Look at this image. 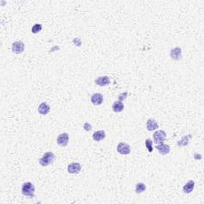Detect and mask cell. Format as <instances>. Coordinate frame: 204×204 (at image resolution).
Returning <instances> with one entry per match:
<instances>
[{
	"label": "cell",
	"instance_id": "1",
	"mask_svg": "<svg viewBox=\"0 0 204 204\" xmlns=\"http://www.w3.org/2000/svg\"><path fill=\"white\" fill-rule=\"evenodd\" d=\"M22 194L24 196L33 198L35 197V186L30 182L23 183L22 186Z\"/></svg>",
	"mask_w": 204,
	"mask_h": 204
},
{
	"label": "cell",
	"instance_id": "2",
	"mask_svg": "<svg viewBox=\"0 0 204 204\" xmlns=\"http://www.w3.org/2000/svg\"><path fill=\"white\" fill-rule=\"evenodd\" d=\"M55 155L52 151H46L43 156L39 160V164L42 167H46L54 161Z\"/></svg>",
	"mask_w": 204,
	"mask_h": 204
},
{
	"label": "cell",
	"instance_id": "3",
	"mask_svg": "<svg viewBox=\"0 0 204 204\" xmlns=\"http://www.w3.org/2000/svg\"><path fill=\"white\" fill-rule=\"evenodd\" d=\"M167 138V133L164 130H158L153 134V140L156 144L164 143Z\"/></svg>",
	"mask_w": 204,
	"mask_h": 204
},
{
	"label": "cell",
	"instance_id": "4",
	"mask_svg": "<svg viewBox=\"0 0 204 204\" xmlns=\"http://www.w3.org/2000/svg\"><path fill=\"white\" fill-rule=\"evenodd\" d=\"M116 151L122 155H129L131 153V147L125 142H120L116 147Z\"/></svg>",
	"mask_w": 204,
	"mask_h": 204
},
{
	"label": "cell",
	"instance_id": "5",
	"mask_svg": "<svg viewBox=\"0 0 204 204\" xmlns=\"http://www.w3.org/2000/svg\"><path fill=\"white\" fill-rule=\"evenodd\" d=\"M25 49V44L24 42L22 41H16V42H13L12 46H11V49L14 54H22L24 51Z\"/></svg>",
	"mask_w": 204,
	"mask_h": 204
},
{
	"label": "cell",
	"instance_id": "6",
	"mask_svg": "<svg viewBox=\"0 0 204 204\" xmlns=\"http://www.w3.org/2000/svg\"><path fill=\"white\" fill-rule=\"evenodd\" d=\"M69 134L66 133V132H64V133H62L58 135V138H57V143L61 147H65L68 144V143H69Z\"/></svg>",
	"mask_w": 204,
	"mask_h": 204
},
{
	"label": "cell",
	"instance_id": "7",
	"mask_svg": "<svg viewBox=\"0 0 204 204\" xmlns=\"http://www.w3.org/2000/svg\"><path fill=\"white\" fill-rule=\"evenodd\" d=\"M170 56L172 58L173 60L179 61L181 60L183 58V52H182V49L180 47H175L170 52Z\"/></svg>",
	"mask_w": 204,
	"mask_h": 204
},
{
	"label": "cell",
	"instance_id": "8",
	"mask_svg": "<svg viewBox=\"0 0 204 204\" xmlns=\"http://www.w3.org/2000/svg\"><path fill=\"white\" fill-rule=\"evenodd\" d=\"M67 170L69 174H78L81 170V165L79 163H71L68 165Z\"/></svg>",
	"mask_w": 204,
	"mask_h": 204
},
{
	"label": "cell",
	"instance_id": "9",
	"mask_svg": "<svg viewBox=\"0 0 204 204\" xmlns=\"http://www.w3.org/2000/svg\"><path fill=\"white\" fill-rule=\"evenodd\" d=\"M104 100V97L101 93H94L91 97V102L94 105H100L103 103Z\"/></svg>",
	"mask_w": 204,
	"mask_h": 204
},
{
	"label": "cell",
	"instance_id": "10",
	"mask_svg": "<svg viewBox=\"0 0 204 204\" xmlns=\"http://www.w3.org/2000/svg\"><path fill=\"white\" fill-rule=\"evenodd\" d=\"M156 149L160 151V154L163 156L167 155V154L170 152V151H171V148H170V146L167 145V144H164V143L158 144L156 146Z\"/></svg>",
	"mask_w": 204,
	"mask_h": 204
},
{
	"label": "cell",
	"instance_id": "11",
	"mask_svg": "<svg viewBox=\"0 0 204 204\" xmlns=\"http://www.w3.org/2000/svg\"><path fill=\"white\" fill-rule=\"evenodd\" d=\"M95 83L99 86H106L110 84V79L108 76L99 77L95 80Z\"/></svg>",
	"mask_w": 204,
	"mask_h": 204
},
{
	"label": "cell",
	"instance_id": "12",
	"mask_svg": "<svg viewBox=\"0 0 204 204\" xmlns=\"http://www.w3.org/2000/svg\"><path fill=\"white\" fill-rule=\"evenodd\" d=\"M195 181L194 180H189L187 183L183 186V191L186 194H190L191 192L193 191L194 188H195Z\"/></svg>",
	"mask_w": 204,
	"mask_h": 204
},
{
	"label": "cell",
	"instance_id": "13",
	"mask_svg": "<svg viewBox=\"0 0 204 204\" xmlns=\"http://www.w3.org/2000/svg\"><path fill=\"white\" fill-rule=\"evenodd\" d=\"M106 136L105 132L104 130H99L95 132L93 134V140L97 141V142H99V141H101L102 140H104Z\"/></svg>",
	"mask_w": 204,
	"mask_h": 204
},
{
	"label": "cell",
	"instance_id": "14",
	"mask_svg": "<svg viewBox=\"0 0 204 204\" xmlns=\"http://www.w3.org/2000/svg\"><path fill=\"white\" fill-rule=\"evenodd\" d=\"M50 111V106L46 103V102H43L40 105L38 106V113H40L41 115H46L49 113Z\"/></svg>",
	"mask_w": 204,
	"mask_h": 204
},
{
	"label": "cell",
	"instance_id": "15",
	"mask_svg": "<svg viewBox=\"0 0 204 204\" xmlns=\"http://www.w3.org/2000/svg\"><path fill=\"white\" fill-rule=\"evenodd\" d=\"M147 129H148L149 132H152V131H155L158 129V124L156 121V120L154 119H148V121H147L146 124Z\"/></svg>",
	"mask_w": 204,
	"mask_h": 204
},
{
	"label": "cell",
	"instance_id": "16",
	"mask_svg": "<svg viewBox=\"0 0 204 204\" xmlns=\"http://www.w3.org/2000/svg\"><path fill=\"white\" fill-rule=\"evenodd\" d=\"M191 138H192L191 134H187V135H184L182 137V139L180 140H179L177 142V146L179 147H184L187 146V144H189V140H190Z\"/></svg>",
	"mask_w": 204,
	"mask_h": 204
},
{
	"label": "cell",
	"instance_id": "17",
	"mask_svg": "<svg viewBox=\"0 0 204 204\" xmlns=\"http://www.w3.org/2000/svg\"><path fill=\"white\" fill-rule=\"evenodd\" d=\"M113 110L115 112V113H120L124 110L125 109V105H124L123 102L120 101V100H117V101H115L113 104Z\"/></svg>",
	"mask_w": 204,
	"mask_h": 204
},
{
	"label": "cell",
	"instance_id": "18",
	"mask_svg": "<svg viewBox=\"0 0 204 204\" xmlns=\"http://www.w3.org/2000/svg\"><path fill=\"white\" fill-rule=\"evenodd\" d=\"M146 190V186L145 184L143 183H138L135 185V192L136 194H140L143 193L144 191H145Z\"/></svg>",
	"mask_w": 204,
	"mask_h": 204
},
{
	"label": "cell",
	"instance_id": "19",
	"mask_svg": "<svg viewBox=\"0 0 204 204\" xmlns=\"http://www.w3.org/2000/svg\"><path fill=\"white\" fill-rule=\"evenodd\" d=\"M42 24H39V23H36L33 26L31 29V31L33 33H38L42 30Z\"/></svg>",
	"mask_w": 204,
	"mask_h": 204
},
{
	"label": "cell",
	"instance_id": "20",
	"mask_svg": "<svg viewBox=\"0 0 204 204\" xmlns=\"http://www.w3.org/2000/svg\"><path fill=\"white\" fill-rule=\"evenodd\" d=\"M152 140H151L150 138H148L145 140V146H146V148L148 150L149 152H151L153 151V147H152Z\"/></svg>",
	"mask_w": 204,
	"mask_h": 204
},
{
	"label": "cell",
	"instance_id": "21",
	"mask_svg": "<svg viewBox=\"0 0 204 204\" xmlns=\"http://www.w3.org/2000/svg\"><path fill=\"white\" fill-rule=\"evenodd\" d=\"M84 129L85 131H87V132H89V131H90L92 129V125H90L89 123H88V122H86V123L84 124Z\"/></svg>",
	"mask_w": 204,
	"mask_h": 204
},
{
	"label": "cell",
	"instance_id": "22",
	"mask_svg": "<svg viewBox=\"0 0 204 204\" xmlns=\"http://www.w3.org/2000/svg\"><path fill=\"white\" fill-rule=\"evenodd\" d=\"M127 96H128V93H127V92H125V93H121V94L119 96V100H120V101H123L125 99H126Z\"/></svg>",
	"mask_w": 204,
	"mask_h": 204
},
{
	"label": "cell",
	"instance_id": "23",
	"mask_svg": "<svg viewBox=\"0 0 204 204\" xmlns=\"http://www.w3.org/2000/svg\"><path fill=\"white\" fill-rule=\"evenodd\" d=\"M194 157H195V159L196 160H200L201 159H202V155H200V154H198V153H195V156H194Z\"/></svg>",
	"mask_w": 204,
	"mask_h": 204
}]
</instances>
